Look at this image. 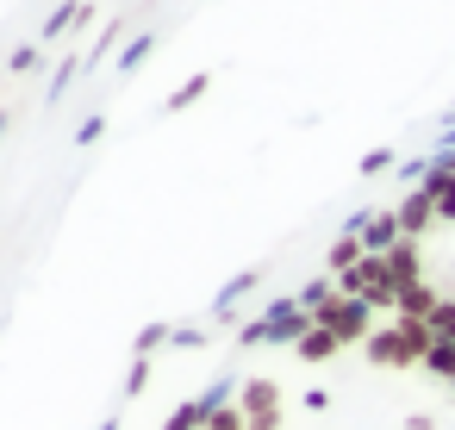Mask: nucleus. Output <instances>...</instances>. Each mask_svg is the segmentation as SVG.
<instances>
[{
	"instance_id": "f257e3e1",
	"label": "nucleus",
	"mask_w": 455,
	"mask_h": 430,
	"mask_svg": "<svg viewBox=\"0 0 455 430\" xmlns=\"http://www.w3.org/2000/svg\"><path fill=\"white\" fill-rule=\"evenodd\" d=\"M243 343L306 374L455 393V144L374 200L299 287L256 312Z\"/></svg>"
},
{
	"instance_id": "f03ea898",
	"label": "nucleus",
	"mask_w": 455,
	"mask_h": 430,
	"mask_svg": "<svg viewBox=\"0 0 455 430\" xmlns=\"http://www.w3.org/2000/svg\"><path fill=\"white\" fill-rule=\"evenodd\" d=\"M337 424L331 430H455V393L418 386V380H380V374H324L318 393ZM243 430H324V424H275V418H243Z\"/></svg>"
},
{
	"instance_id": "7ed1b4c3",
	"label": "nucleus",
	"mask_w": 455,
	"mask_h": 430,
	"mask_svg": "<svg viewBox=\"0 0 455 430\" xmlns=\"http://www.w3.org/2000/svg\"><path fill=\"white\" fill-rule=\"evenodd\" d=\"M225 430H243V424H237V418H225Z\"/></svg>"
}]
</instances>
